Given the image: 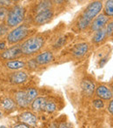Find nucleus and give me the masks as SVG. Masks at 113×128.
Listing matches in <instances>:
<instances>
[{
    "label": "nucleus",
    "instance_id": "36",
    "mask_svg": "<svg viewBox=\"0 0 113 128\" xmlns=\"http://www.w3.org/2000/svg\"><path fill=\"white\" fill-rule=\"evenodd\" d=\"M112 94H113V87H112Z\"/></svg>",
    "mask_w": 113,
    "mask_h": 128
},
{
    "label": "nucleus",
    "instance_id": "18",
    "mask_svg": "<svg viewBox=\"0 0 113 128\" xmlns=\"http://www.w3.org/2000/svg\"><path fill=\"white\" fill-rule=\"evenodd\" d=\"M6 66L11 70H19L25 66V63L19 60H10L6 63Z\"/></svg>",
    "mask_w": 113,
    "mask_h": 128
},
{
    "label": "nucleus",
    "instance_id": "12",
    "mask_svg": "<svg viewBox=\"0 0 113 128\" xmlns=\"http://www.w3.org/2000/svg\"><path fill=\"white\" fill-rule=\"evenodd\" d=\"M19 118L23 122V124H25L27 126H35L37 122V117L30 112H24L21 113Z\"/></svg>",
    "mask_w": 113,
    "mask_h": 128
},
{
    "label": "nucleus",
    "instance_id": "3",
    "mask_svg": "<svg viewBox=\"0 0 113 128\" xmlns=\"http://www.w3.org/2000/svg\"><path fill=\"white\" fill-rule=\"evenodd\" d=\"M25 15V10L21 5H15L10 10L6 18V23L8 27H16L23 22Z\"/></svg>",
    "mask_w": 113,
    "mask_h": 128
},
{
    "label": "nucleus",
    "instance_id": "19",
    "mask_svg": "<svg viewBox=\"0 0 113 128\" xmlns=\"http://www.w3.org/2000/svg\"><path fill=\"white\" fill-rule=\"evenodd\" d=\"M105 15L107 17H113V0H108L105 4Z\"/></svg>",
    "mask_w": 113,
    "mask_h": 128
},
{
    "label": "nucleus",
    "instance_id": "17",
    "mask_svg": "<svg viewBox=\"0 0 113 128\" xmlns=\"http://www.w3.org/2000/svg\"><path fill=\"white\" fill-rule=\"evenodd\" d=\"M1 106L4 111L10 112L15 109L16 107V103L12 98H5L2 100L1 102Z\"/></svg>",
    "mask_w": 113,
    "mask_h": 128
},
{
    "label": "nucleus",
    "instance_id": "9",
    "mask_svg": "<svg viewBox=\"0 0 113 128\" xmlns=\"http://www.w3.org/2000/svg\"><path fill=\"white\" fill-rule=\"evenodd\" d=\"M53 59H54V56H53L52 52L50 51H46L37 55L35 60L37 61V63L38 64L43 66V64H47L49 63H51Z\"/></svg>",
    "mask_w": 113,
    "mask_h": 128
},
{
    "label": "nucleus",
    "instance_id": "10",
    "mask_svg": "<svg viewBox=\"0 0 113 128\" xmlns=\"http://www.w3.org/2000/svg\"><path fill=\"white\" fill-rule=\"evenodd\" d=\"M81 88L84 94L86 96L90 97L93 95L94 92H96V86L94 83L90 79H84L81 83Z\"/></svg>",
    "mask_w": 113,
    "mask_h": 128
},
{
    "label": "nucleus",
    "instance_id": "6",
    "mask_svg": "<svg viewBox=\"0 0 113 128\" xmlns=\"http://www.w3.org/2000/svg\"><path fill=\"white\" fill-rule=\"evenodd\" d=\"M53 15H54V12H53V10L51 9L41 12L35 16V18H34V23L36 24H37V26L44 24L51 20V18H53Z\"/></svg>",
    "mask_w": 113,
    "mask_h": 128
},
{
    "label": "nucleus",
    "instance_id": "8",
    "mask_svg": "<svg viewBox=\"0 0 113 128\" xmlns=\"http://www.w3.org/2000/svg\"><path fill=\"white\" fill-rule=\"evenodd\" d=\"M89 51V44L87 43H79L71 49V54L75 58H81Z\"/></svg>",
    "mask_w": 113,
    "mask_h": 128
},
{
    "label": "nucleus",
    "instance_id": "29",
    "mask_svg": "<svg viewBox=\"0 0 113 128\" xmlns=\"http://www.w3.org/2000/svg\"><path fill=\"white\" fill-rule=\"evenodd\" d=\"M12 3V1H8V0H0V7H4L7 5H10Z\"/></svg>",
    "mask_w": 113,
    "mask_h": 128
},
{
    "label": "nucleus",
    "instance_id": "32",
    "mask_svg": "<svg viewBox=\"0 0 113 128\" xmlns=\"http://www.w3.org/2000/svg\"><path fill=\"white\" fill-rule=\"evenodd\" d=\"M13 128H30V126L25 125V124H19V125L16 126H14Z\"/></svg>",
    "mask_w": 113,
    "mask_h": 128
},
{
    "label": "nucleus",
    "instance_id": "7",
    "mask_svg": "<svg viewBox=\"0 0 113 128\" xmlns=\"http://www.w3.org/2000/svg\"><path fill=\"white\" fill-rule=\"evenodd\" d=\"M20 54H22L21 46H15L13 47H10L9 49L5 50L1 54V57L3 59H13L15 58L18 57Z\"/></svg>",
    "mask_w": 113,
    "mask_h": 128
},
{
    "label": "nucleus",
    "instance_id": "27",
    "mask_svg": "<svg viewBox=\"0 0 113 128\" xmlns=\"http://www.w3.org/2000/svg\"><path fill=\"white\" fill-rule=\"evenodd\" d=\"M9 30V27L3 24H0V37L3 36Z\"/></svg>",
    "mask_w": 113,
    "mask_h": 128
},
{
    "label": "nucleus",
    "instance_id": "11",
    "mask_svg": "<svg viewBox=\"0 0 113 128\" xmlns=\"http://www.w3.org/2000/svg\"><path fill=\"white\" fill-rule=\"evenodd\" d=\"M96 95L101 100H109L112 98V92L105 86H99L96 89Z\"/></svg>",
    "mask_w": 113,
    "mask_h": 128
},
{
    "label": "nucleus",
    "instance_id": "2",
    "mask_svg": "<svg viewBox=\"0 0 113 128\" xmlns=\"http://www.w3.org/2000/svg\"><path fill=\"white\" fill-rule=\"evenodd\" d=\"M44 38L42 36H34L27 40H25L21 46L22 54L24 55H32L41 50L44 44Z\"/></svg>",
    "mask_w": 113,
    "mask_h": 128
},
{
    "label": "nucleus",
    "instance_id": "37",
    "mask_svg": "<svg viewBox=\"0 0 113 128\" xmlns=\"http://www.w3.org/2000/svg\"><path fill=\"white\" fill-rule=\"evenodd\" d=\"M0 116H1V112H0Z\"/></svg>",
    "mask_w": 113,
    "mask_h": 128
},
{
    "label": "nucleus",
    "instance_id": "28",
    "mask_svg": "<svg viewBox=\"0 0 113 128\" xmlns=\"http://www.w3.org/2000/svg\"><path fill=\"white\" fill-rule=\"evenodd\" d=\"M37 63L35 59H32V60L29 61L28 62V67L30 68V69H35V68L37 67Z\"/></svg>",
    "mask_w": 113,
    "mask_h": 128
},
{
    "label": "nucleus",
    "instance_id": "22",
    "mask_svg": "<svg viewBox=\"0 0 113 128\" xmlns=\"http://www.w3.org/2000/svg\"><path fill=\"white\" fill-rule=\"evenodd\" d=\"M57 109V106L53 101H47L45 104V108H44V111L47 112L48 113H51L53 112H55Z\"/></svg>",
    "mask_w": 113,
    "mask_h": 128
},
{
    "label": "nucleus",
    "instance_id": "31",
    "mask_svg": "<svg viewBox=\"0 0 113 128\" xmlns=\"http://www.w3.org/2000/svg\"><path fill=\"white\" fill-rule=\"evenodd\" d=\"M108 111L111 114L113 115V100L109 103V106H108Z\"/></svg>",
    "mask_w": 113,
    "mask_h": 128
},
{
    "label": "nucleus",
    "instance_id": "30",
    "mask_svg": "<svg viewBox=\"0 0 113 128\" xmlns=\"http://www.w3.org/2000/svg\"><path fill=\"white\" fill-rule=\"evenodd\" d=\"M58 128H71V125L70 123H62L58 126Z\"/></svg>",
    "mask_w": 113,
    "mask_h": 128
},
{
    "label": "nucleus",
    "instance_id": "24",
    "mask_svg": "<svg viewBox=\"0 0 113 128\" xmlns=\"http://www.w3.org/2000/svg\"><path fill=\"white\" fill-rule=\"evenodd\" d=\"M93 106H94L97 109H100V108H103L104 106H105V104H104V102L102 101V100L98 98V100H93Z\"/></svg>",
    "mask_w": 113,
    "mask_h": 128
},
{
    "label": "nucleus",
    "instance_id": "14",
    "mask_svg": "<svg viewBox=\"0 0 113 128\" xmlns=\"http://www.w3.org/2000/svg\"><path fill=\"white\" fill-rule=\"evenodd\" d=\"M27 74L24 72H16L10 76V82L13 84H23L27 80Z\"/></svg>",
    "mask_w": 113,
    "mask_h": 128
},
{
    "label": "nucleus",
    "instance_id": "23",
    "mask_svg": "<svg viewBox=\"0 0 113 128\" xmlns=\"http://www.w3.org/2000/svg\"><path fill=\"white\" fill-rule=\"evenodd\" d=\"M8 10L5 7H0V20H3L8 16Z\"/></svg>",
    "mask_w": 113,
    "mask_h": 128
},
{
    "label": "nucleus",
    "instance_id": "33",
    "mask_svg": "<svg viewBox=\"0 0 113 128\" xmlns=\"http://www.w3.org/2000/svg\"><path fill=\"white\" fill-rule=\"evenodd\" d=\"M107 62V58H103L101 61H100V67H102V66H105V64Z\"/></svg>",
    "mask_w": 113,
    "mask_h": 128
},
{
    "label": "nucleus",
    "instance_id": "34",
    "mask_svg": "<svg viewBox=\"0 0 113 128\" xmlns=\"http://www.w3.org/2000/svg\"><path fill=\"white\" fill-rule=\"evenodd\" d=\"M4 47H5L4 43H0V49L3 50V49H4Z\"/></svg>",
    "mask_w": 113,
    "mask_h": 128
},
{
    "label": "nucleus",
    "instance_id": "25",
    "mask_svg": "<svg viewBox=\"0 0 113 128\" xmlns=\"http://www.w3.org/2000/svg\"><path fill=\"white\" fill-rule=\"evenodd\" d=\"M105 29H106V33H107V36H112L113 35V21L112 22H110L108 24H107V26L105 27Z\"/></svg>",
    "mask_w": 113,
    "mask_h": 128
},
{
    "label": "nucleus",
    "instance_id": "16",
    "mask_svg": "<svg viewBox=\"0 0 113 128\" xmlns=\"http://www.w3.org/2000/svg\"><path fill=\"white\" fill-rule=\"evenodd\" d=\"M107 37L106 33V29L104 28L102 30H98V32H95L94 36L92 38V42L94 44H100L101 42H103Z\"/></svg>",
    "mask_w": 113,
    "mask_h": 128
},
{
    "label": "nucleus",
    "instance_id": "4",
    "mask_svg": "<svg viewBox=\"0 0 113 128\" xmlns=\"http://www.w3.org/2000/svg\"><path fill=\"white\" fill-rule=\"evenodd\" d=\"M29 33H30L29 26L26 24H21L9 32V34L7 35V41L10 44H17L27 38Z\"/></svg>",
    "mask_w": 113,
    "mask_h": 128
},
{
    "label": "nucleus",
    "instance_id": "1",
    "mask_svg": "<svg viewBox=\"0 0 113 128\" xmlns=\"http://www.w3.org/2000/svg\"><path fill=\"white\" fill-rule=\"evenodd\" d=\"M103 9V3L101 1H94L89 4L78 21V27L79 30H83L91 26V22L96 17L99 15V12Z\"/></svg>",
    "mask_w": 113,
    "mask_h": 128
},
{
    "label": "nucleus",
    "instance_id": "26",
    "mask_svg": "<svg viewBox=\"0 0 113 128\" xmlns=\"http://www.w3.org/2000/svg\"><path fill=\"white\" fill-rule=\"evenodd\" d=\"M64 43H65V38H59L57 40V42L55 43V44H54L55 48L62 47V46L64 44Z\"/></svg>",
    "mask_w": 113,
    "mask_h": 128
},
{
    "label": "nucleus",
    "instance_id": "15",
    "mask_svg": "<svg viewBox=\"0 0 113 128\" xmlns=\"http://www.w3.org/2000/svg\"><path fill=\"white\" fill-rule=\"evenodd\" d=\"M46 102H47V100H46L45 98H44V97H38V98H37L31 103L32 110L36 112L44 111Z\"/></svg>",
    "mask_w": 113,
    "mask_h": 128
},
{
    "label": "nucleus",
    "instance_id": "20",
    "mask_svg": "<svg viewBox=\"0 0 113 128\" xmlns=\"http://www.w3.org/2000/svg\"><path fill=\"white\" fill-rule=\"evenodd\" d=\"M51 1H43V2H40L38 4V5L37 6V12L39 13L41 12H44V10H49V9L51 8Z\"/></svg>",
    "mask_w": 113,
    "mask_h": 128
},
{
    "label": "nucleus",
    "instance_id": "21",
    "mask_svg": "<svg viewBox=\"0 0 113 128\" xmlns=\"http://www.w3.org/2000/svg\"><path fill=\"white\" fill-rule=\"evenodd\" d=\"M37 91L35 88H30L26 91V94H27V98H28V101L30 104H31L34 100L37 98Z\"/></svg>",
    "mask_w": 113,
    "mask_h": 128
},
{
    "label": "nucleus",
    "instance_id": "5",
    "mask_svg": "<svg viewBox=\"0 0 113 128\" xmlns=\"http://www.w3.org/2000/svg\"><path fill=\"white\" fill-rule=\"evenodd\" d=\"M108 21H109V18L107 16H105V14H99L91 22V30L97 32L98 30H102V29L105 28L106 24H108Z\"/></svg>",
    "mask_w": 113,
    "mask_h": 128
},
{
    "label": "nucleus",
    "instance_id": "13",
    "mask_svg": "<svg viewBox=\"0 0 113 128\" xmlns=\"http://www.w3.org/2000/svg\"><path fill=\"white\" fill-rule=\"evenodd\" d=\"M15 101L16 104L18 106L22 108L27 107L30 104V103L28 101V98H27V94H26V92L24 91H20L17 92L15 95Z\"/></svg>",
    "mask_w": 113,
    "mask_h": 128
},
{
    "label": "nucleus",
    "instance_id": "35",
    "mask_svg": "<svg viewBox=\"0 0 113 128\" xmlns=\"http://www.w3.org/2000/svg\"><path fill=\"white\" fill-rule=\"evenodd\" d=\"M0 128H7V127L4 126H0Z\"/></svg>",
    "mask_w": 113,
    "mask_h": 128
}]
</instances>
